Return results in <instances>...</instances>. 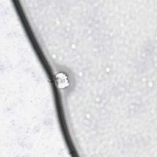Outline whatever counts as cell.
I'll return each instance as SVG.
<instances>
[{"mask_svg":"<svg viewBox=\"0 0 157 157\" xmlns=\"http://www.w3.org/2000/svg\"><path fill=\"white\" fill-rule=\"evenodd\" d=\"M56 82L58 88H64L69 85V78L66 74L63 72H59L56 75Z\"/></svg>","mask_w":157,"mask_h":157,"instance_id":"6da1fadb","label":"cell"}]
</instances>
